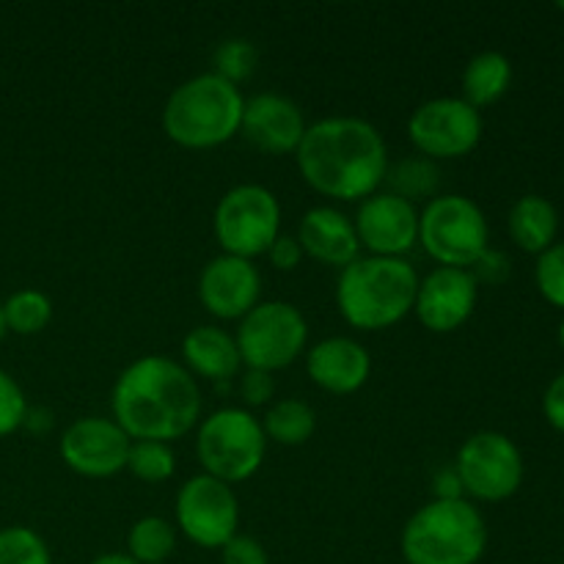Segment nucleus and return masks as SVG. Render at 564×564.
Returning <instances> with one entry per match:
<instances>
[{"label": "nucleus", "instance_id": "obj_1", "mask_svg": "<svg viewBox=\"0 0 564 564\" xmlns=\"http://www.w3.org/2000/svg\"><path fill=\"white\" fill-rule=\"evenodd\" d=\"M113 422L130 441L174 444L202 422V391L182 364L143 356L127 364L110 394Z\"/></svg>", "mask_w": 564, "mask_h": 564}, {"label": "nucleus", "instance_id": "obj_2", "mask_svg": "<svg viewBox=\"0 0 564 564\" xmlns=\"http://www.w3.org/2000/svg\"><path fill=\"white\" fill-rule=\"evenodd\" d=\"M295 160L319 196L358 204L383 187L391 163L378 127L358 116H328L308 124Z\"/></svg>", "mask_w": 564, "mask_h": 564}, {"label": "nucleus", "instance_id": "obj_3", "mask_svg": "<svg viewBox=\"0 0 564 564\" xmlns=\"http://www.w3.org/2000/svg\"><path fill=\"white\" fill-rule=\"evenodd\" d=\"M419 273L408 259L358 257L339 270L336 308L356 330H386L413 312Z\"/></svg>", "mask_w": 564, "mask_h": 564}, {"label": "nucleus", "instance_id": "obj_4", "mask_svg": "<svg viewBox=\"0 0 564 564\" xmlns=\"http://www.w3.org/2000/svg\"><path fill=\"white\" fill-rule=\"evenodd\" d=\"M242 108L246 97L240 88L213 72H204L171 91L160 124L171 143L204 152V149L224 147L240 132Z\"/></svg>", "mask_w": 564, "mask_h": 564}, {"label": "nucleus", "instance_id": "obj_5", "mask_svg": "<svg viewBox=\"0 0 564 564\" xmlns=\"http://www.w3.org/2000/svg\"><path fill=\"white\" fill-rule=\"evenodd\" d=\"M408 564H479L488 551V523L468 499H430L408 518L400 538Z\"/></svg>", "mask_w": 564, "mask_h": 564}, {"label": "nucleus", "instance_id": "obj_6", "mask_svg": "<svg viewBox=\"0 0 564 564\" xmlns=\"http://www.w3.org/2000/svg\"><path fill=\"white\" fill-rule=\"evenodd\" d=\"M196 455L204 474L235 488L262 468L268 435L246 408H220L198 422Z\"/></svg>", "mask_w": 564, "mask_h": 564}, {"label": "nucleus", "instance_id": "obj_7", "mask_svg": "<svg viewBox=\"0 0 564 564\" xmlns=\"http://www.w3.org/2000/svg\"><path fill=\"white\" fill-rule=\"evenodd\" d=\"M419 246L438 268L468 270L490 248L488 218L468 196H435L419 213Z\"/></svg>", "mask_w": 564, "mask_h": 564}, {"label": "nucleus", "instance_id": "obj_8", "mask_svg": "<svg viewBox=\"0 0 564 564\" xmlns=\"http://www.w3.org/2000/svg\"><path fill=\"white\" fill-rule=\"evenodd\" d=\"M213 231L220 251L229 257L257 259L268 253L281 235V204L264 185H235L220 196L213 215Z\"/></svg>", "mask_w": 564, "mask_h": 564}, {"label": "nucleus", "instance_id": "obj_9", "mask_svg": "<svg viewBox=\"0 0 564 564\" xmlns=\"http://www.w3.org/2000/svg\"><path fill=\"white\" fill-rule=\"evenodd\" d=\"M237 350L242 364L259 372H279L303 356L308 341V323L297 306L286 301H262L240 319Z\"/></svg>", "mask_w": 564, "mask_h": 564}, {"label": "nucleus", "instance_id": "obj_10", "mask_svg": "<svg viewBox=\"0 0 564 564\" xmlns=\"http://www.w3.org/2000/svg\"><path fill=\"white\" fill-rule=\"evenodd\" d=\"M455 474L468 501H507L523 485V455L516 441L496 430L468 435L457 449Z\"/></svg>", "mask_w": 564, "mask_h": 564}, {"label": "nucleus", "instance_id": "obj_11", "mask_svg": "<svg viewBox=\"0 0 564 564\" xmlns=\"http://www.w3.org/2000/svg\"><path fill=\"white\" fill-rule=\"evenodd\" d=\"M176 532L185 534L198 549H224L240 529V501L231 485L196 474L185 479L176 494Z\"/></svg>", "mask_w": 564, "mask_h": 564}, {"label": "nucleus", "instance_id": "obj_12", "mask_svg": "<svg viewBox=\"0 0 564 564\" xmlns=\"http://www.w3.org/2000/svg\"><path fill=\"white\" fill-rule=\"evenodd\" d=\"M482 110L463 97H435L419 105L408 119V138L433 163L471 154L482 141Z\"/></svg>", "mask_w": 564, "mask_h": 564}, {"label": "nucleus", "instance_id": "obj_13", "mask_svg": "<svg viewBox=\"0 0 564 564\" xmlns=\"http://www.w3.org/2000/svg\"><path fill=\"white\" fill-rule=\"evenodd\" d=\"M130 435L105 416H86L72 422L61 435V460L69 471L86 479H108L127 468Z\"/></svg>", "mask_w": 564, "mask_h": 564}, {"label": "nucleus", "instance_id": "obj_14", "mask_svg": "<svg viewBox=\"0 0 564 564\" xmlns=\"http://www.w3.org/2000/svg\"><path fill=\"white\" fill-rule=\"evenodd\" d=\"M352 226L367 257L405 259V253L419 246V209L386 191L358 204Z\"/></svg>", "mask_w": 564, "mask_h": 564}, {"label": "nucleus", "instance_id": "obj_15", "mask_svg": "<svg viewBox=\"0 0 564 564\" xmlns=\"http://www.w3.org/2000/svg\"><path fill=\"white\" fill-rule=\"evenodd\" d=\"M479 284L468 270L435 268L419 279L413 314L430 334H455L471 319Z\"/></svg>", "mask_w": 564, "mask_h": 564}, {"label": "nucleus", "instance_id": "obj_16", "mask_svg": "<svg viewBox=\"0 0 564 564\" xmlns=\"http://www.w3.org/2000/svg\"><path fill=\"white\" fill-rule=\"evenodd\" d=\"M198 301L209 317L240 323L251 308L262 303V275L257 264L229 253L209 259L198 275Z\"/></svg>", "mask_w": 564, "mask_h": 564}, {"label": "nucleus", "instance_id": "obj_17", "mask_svg": "<svg viewBox=\"0 0 564 564\" xmlns=\"http://www.w3.org/2000/svg\"><path fill=\"white\" fill-rule=\"evenodd\" d=\"M308 124L297 102L284 94H253L242 108L240 132L264 154H295Z\"/></svg>", "mask_w": 564, "mask_h": 564}, {"label": "nucleus", "instance_id": "obj_18", "mask_svg": "<svg viewBox=\"0 0 564 564\" xmlns=\"http://www.w3.org/2000/svg\"><path fill=\"white\" fill-rule=\"evenodd\" d=\"M306 372L317 389L334 397H350L367 386L372 356L350 336H328L306 352Z\"/></svg>", "mask_w": 564, "mask_h": 564}, {"label": "nucleus", "instance_id": "obj_19", "mask_svg": "<svg viewBox=\"0 0 564 564\" xmlns=\"http://www.w3.org/2000/svg\"><path fill=\"white\" fill-rule=\"evenodd\" d=\"M295 237L303 248V257L328 264V268L345 270L361 257V242H358L352 218H347L336 207L308 209L301 218Z\"/></svg>", "mask_w": 564, "mask_h": 564}, {"label": "nucleus", "instance_id": "obj_20", "mask_svg": "<svg viewBox=\"0 0 564 564\" xmlns=\"http://www.w3.org/2000/svg\"><path fill=\"white\" fill-rule=\"evenodd\" d=\"M182 367L193 378L229 383L240 372L242 358L229 330L218 328V325H198V328L187 330L182 339Z\"/></svg>", "mask_w": 564, "mask_h": 564}, {"label": "nucleus", "instance_id": "obj_21", "mask_svg": "<svg viewBox=\"0 0 564 564\" xmlns=\"http://www.w3.org/2000/svg\"><path fill=\"white\" fill-rule=\"evenodd\" d=\"M507 229H510L512 242L527 253H543L556 242L560 231V213L554 204L538 193H527L512 204L507 215Z\"/></svg>", "mask_w": 564, "mask_h": 564}, {"label": "nucleus", "instance_id": "obj_22", "mask_svg": "<svg viewBox=\"0 0 564 564\" xmlns=\"http://www.w3.org/2000/svg\"><path fill=\"white\" fill-rule=\"evenodd\" d=\"M512 86V64L499 50L477 53L463 69V99L482 110L496 105Z\"/></svg>", "mask_w": 564, "mask_h": 564}, {"label": "nucleus", "instance_id": "obj_23", "mask_svg": "<svg viewBox=\"0 0 564 564\" xmlns=\"http://www.w3.org/2000/svg\"><path fill=\"white\" fill-rule=\"evenodd\" d=\"M383 187L391 196L411 202L416 207L419 202H433L441 187V169L438 163L427 158H402L397 163H389V171L383 176Z\"/></svg>", "mask_w": 564, "mask_h": 564}, {"label": "nucleus", "instance_id": "obj_24", "mask_svg": "<svg viewBox=\"0 0 564 564\" xmlns=\"http://www.w3.org/2000/svg\"><path fill=\"white\" fill-rule=\"evenodd\" d=\"M259 422H262L268 441H275L281 446H303L306 441H312L314 430H317V413L308 402L286 397V400L270 402Z\"/></svg>", "mask_w": 564, "mask_h": 564}, {"label": "nucleus", "instance_id": "obj_25", "mask_svg": "<svg viewBox=\"0 0 564 564\" xmlns=\"http://www.w3.org/2000/svg\"><path fill=\"white\" fill-rule=\"evenodd\" d=\"M176 551V527L160 516H147L132 523L124 554L138 564H163Z\"/></svg>", "mask_w": 564, "mask_h": 564}, {"label": "nucleus", "instance_id": "obj_26", "mask_svg": "<svg viewBox=\"0 0 564 564\" xmlns=\"http://www.w3.org/2000/svg\"><path fill=\"white\" fill-rule=\"evenodd\" d=\"M3 319L6 330L20 336H36L53 319V303L44 292L39 290H20L14 295H9V301L3 303Z\"/></svg>", "mask_w": 564, "mask_h": 564}, {"label": "nucleus", "instance_id": "obj_27", "mask_svg": "<svg viewBox=\"0 0 564 564\" xmlns=\"http://www.w3.org/2000/svg\"><path fill=\"white\" fill-rule=\"evenodd\" d=\"M127 471L147 485H163L174 477L176 455L171 444L158 441H132L127 455Z\"/></svg>", "mask_w": 564, "mask_h": 564}, {"label": "nucleus", "instance_id": "obj_28", "mask_svg": "<svg viewBox=\"0 0 564 564\" xmlns=\"http://www.w3.org/2000/svg\"><path fill=\"white\" fill-rule=\"evenodd\" d=\"M257 64L259 50L253 47V42H248L242 36L224 39L213 53V75L224 77L231 86L246 83L253 75V69H257Z\"/></svg>", "mask_w": 564, "mask_h": 564}, {"label": "nucleus", "instance_id": "obj_29", "mask_svg": "<svg viewBox=\"0 0 564 564\" xmlns=\"http://www.w3.org/2000/svg\"><path fill=\"white\" fill-rule=\"evenodd\" d=\"M0 564H53L42 534L28 527L0 529Z\"/></svg>", "mask_w": 564, "mask_h": 564}, {"label": "nucleus", "instance_id": "obj_30", "mask_svg": "<svg viewBox=\"0 0 564 564\" xmlns=\"http://www.w3.org/2000/svg\"><path fill=\"white\" fill-rule=\"evenodd\" d=\"M534 284L551 306L564 308V242H554L534 264Z\"/></svg>", "mask_w": 564, "mask_h": 564}, {"label": "nucleus", "instance_id": "obj_31", "mask_svg": "<svg viewBox=\"0 0 564 564\" xmlns=\"http://www.w3.org/2000/svg\"><path fill=\"white\" fill-rule=\"evenodd\" d=\"M28 400L22 394L20 383L9 372L0 369V438L17 433L25 424Z\"/></svg>", "mask_w": 564, "mask_h": 564}, {"label": "nucleus", "instance_id": "obj_32", "mask_svg": "<svg viewBox=\"0 0 564 564\" xmlns=\"http://www.w3.org/2000/svg\"><path fill=\"white\" fill-rule=\"evenodd\" d=\"M468 273L474 275V281H477L479 286H499V284H505L512 273L510 257L501 251H494V248H488V251H485L482 257H479L477 262L468 268Z\"/></svg>", "mask_w": 564, "mask_h": 564}, {"label": "nucleus", "instance_id": "obj_33", "mask_svg": "<svg viewBox=\"0 0 564 564\" xmlns=\"http://www.w3.org/2000/svg\"><path fill=\"white\" fill-rule=\"evenodd\" d=\"M220 562L224 564H270L268 551L251 534L237 532L229 543L220 549Z\"/></svg>", "mask_w": 564, "mask_h": 564}, {"label": "nucleus", "instance_id": "obj_34", "mask_svg": "<svg viewBox=\"0 0 564 564\" xmlns=\"http://www.w3.org/2000/svg\"><path fill=\"white\" fill-rule=\"evenodd\" d=\"M240 397L248 408H264L275 397V380L270 372L246 369L240 378Z\"/></svg>", "mask_w": 564, "mask_h": 564}, {"label": "nucleus", "instance_id": "obj_35", "mask_svg": "<svg viewBox=\"0 0 564 564\" xmlns=\"http://www.w3.org/2000/svg\"><path fill=\"white\" fill-rule=\"evenodd\" d=\"M264 257L270 259V264H273L275 270H281V273H290V270H295L297 264H301L303 248H301V242H297L295 235H284V231H281V235L275 237L273 246L268 248V253H264Z\"/></svg>", "mask_w": 564, "mask_h": 564}, {"label": "nucleus", "instance_id": "obj_36", "mask_svg": "<svg viewBox=\"0 0 564 564\" xmlns=\"http://www.w3.org/2000/svg\"><path fill=\"white\" fill-rule=\"evenodd\" d=\"M543 413L545 422H549L556 433H564V372L556 375L549 383V389H545Z\"/></svg>", "mask_w": 564, "mask_h": 564}, {"label": "nucleus", "instance_id": "obj_37", "mask_svg": "<svg viewBox=\"0 0 564 564\" xmlns=\"http://www.w3.org/2000/svg\"><path fill=\"white\" fill-rule=\"evenodd\" d=\"M433 499H466L455 468H444V471L433 479Z\"/></svg>", "mask_w": 564, "mask_h": 564}, {"label": "nucleus", "instance_id": "obj_38", "mask_svg": "<svg viewBox=\"0 0 564 564\" xmlns=\"http://www.w3.org/2000/svg\"><path fill=\"white\" fill-rule=\"evenodd\" d=\"M88 564H138L135 560H130L127 554H102L97 560H91Z\"/></svg>", "mask_w": 564, "mask_h": 564}, {"label": "nucleus", "instance_id": "obj_39", "mask_svg": "<svg viewBox=\"0 0 564 564\" xmlns=\"http://www.w3.org/2000/svg\"><path fill=\"white\" fill-rule=\"evenodd\" d=\"M6 336V319H3V303H0V339Z\"/></svg>", "mask_w": 564, "mask_h": 564}, {"label": "nucleus", "instance_id": "obj_40", "mask_svg": "<svg viewBox=\"0 0 564 564\" xmlns=\"http://www.w3.org/2000/svg\"><path fill=\"white\" fill-rule=\"evenodd\" d=\"M560 345H562V350H564V319H562V325H560Z\"/></svg>", "mask_w": 564, "mask_h": 564}, {"label": "nucleus", "instance_id": "obj_41", "mask_svg": "<svg viewBox=\"0 0 564 564\" xmlns=\"http://www.w3.org/2000/svg\"><path fill=\"white\" fill-rule=\"evenodd\" d=\"M560 11H564V3H560Z\"/></svg>", "mask_w": 564, "mask_h": 564}]
</instances>
